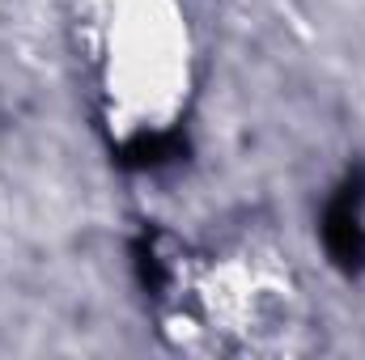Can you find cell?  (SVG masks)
<instances>
[{"label": "cell", "mask_w": 365, "mask_h": 360, "mask_svg": "<svg viewBox=\"0 0 365 360\" xmlns=\"http://www.w3.org/2000/svg\"><path fill=\"white\" fill-rule=\"evenodd\" d=\"M365 170H353L323 208V246L344 271L365 268Z\"/></svg>", "instance_id": "6da1fadb"}, {"label": "cell", "mask_w": 365, "mask_h": 360, "mask_svg": "<svg viewBox=\"0 0 365 360\" xmlns=\"http://www.w3.org/2000/svg\"><path fill=\"white\" fill-rule=\"evenodd\" d=\"M179 157H187V140L179 132H145V136L123 144L119 166H128V170H162V166H175Z\"/></svg>", "instance_id": "7a4b0ae2"}]
</instances>
